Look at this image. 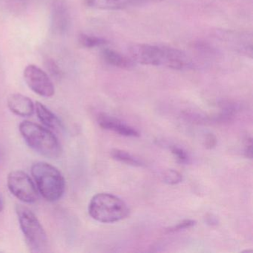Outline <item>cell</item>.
I'll return each instance as SVG.
<instances>
[{
    "instance_id": "obj_1",
    "label": "cell",
    "mask_w": 253,
    "mask_h": 253,
    "mask_svg": "<svg viewBox=\"0 0 253 253\" xmlns=\"http://www.w3.org/2000/svg\"><path fill=\"white\" fill-rule=\"evenodd\" d=\"M134 63L143 66H162L174 70H189L195 63L184 51L171 47L150 44H134L128 48Z\"/></svg>"
},
{
    "instance_id": "obj_21",
    "label": "cell",
    "mask_w": 253,
    "mask_h": 253,
    "mask_svg": "<svg viewBox=\"0 0 253 253\" xmlns=\"http://www.w3.org/2000/svg\"><path fill=\"white\" fill-rule=\"evenodd\" d=\"M244 153L247 158L252 159L253 153H252V138L247 137L245 140V147H244Z\"/></svg>"
},
{
    "instance_id": "obj_5",
    "label": "cell",
    "mask_w": 253,
    "mask_h": 253,
    "mask_svg": "<svg viewBox=\"0 0 253 253\" xmlns=\"http://www.w3.org/2000/svg\"><path fill=\"white\" fill-rule=\"evenodd\" d=\"M16 212L26 244L33 253H43L48 247V238L37 216L27 207L17 205Z\"/></svg>"
},
{
    "instance_id": "obj_8",
    "label": "cell",
    "mask_w": 253,
    "mask_h": 253,
    "mask_svg": "<svg viewBox=\"0 0 253 253\" xmlns=\"http://www.w3.org/2000/svg\"><path fill=\"white\" fill-rule=\"evenodd\" d=\"M218 38L240 54L253 57V35L250 32L221 31Z\"/></svg>"
},
{
    "instance_id": "obj_6",
    "label": "cell",
    "mask_w": 253,
    "mask_h": 253,
    "mask_svg": "<svg viewBox=\"0 0 253 253\" xmlns=\"http://www.w3.org/2000/svg\"><path fill=\"white\" fill-rule=\"evenodd\" d=\"M7 185L11 193L22 202L33 204L39 198L36 185L24 171L15 170L10 172Z\"/></svg>"
},
{
    "instance_id": "obj_14",
    "label": "cell",
    "mask_w": 253,
    "mask_h": 253,
    "mask_svg": "<svg viewBox=\"0 0 253 253\" xmlns=\"http://www.w3.org/2000/svg\"><path fill=\"white\" fill-rule=\"evenodd\" d=\"M35 111L40 121L45 126L52 129H60L63 127L61 121L42 103L37 102Z\"/></svg>"
},
{
    "instance_id": "obj_20",
    "label": "cell",
    "mask_w": 253,
    "mask_h": 253,
    "mask_svg": "<svg viewBox=\"0 0 253 253\" xmlns=\"http://www.w3.org/2000/svg\"><path fill=\"white\" fill-rule=\"evenodd\" d=\"M47 69L49 71L50 73L54 77L60 76V70L57 63L53 60H48L47 63Z\"/></svg>"
},
{
    "instance_id": "obj_9",
    "label": "cell",
    "mask_w": 253,
    "mask_h": 253,
    "mask_svg": "<svg viewBox=\"0 0 253 253\" xmlns=\"http://www.w3.org/2000/svg\"><path fill=\"white\" fill-rule=\"evenodd\" d=\"M69 9L62 0H55L51 8V29L57 35H64L70 26Z\"/></svg>"
},
{
    "instance_id": "obj_12",
    "label": "cell",
    "mask_w": 253,
    "mask_h": 253,
    "mask_svg": "<svg viewBox=\"0 0 253 253\" xmlns=\"http://www.w3.org/2000/svg\"><path fill=\"white\" fill-rule=\"evenodd\" d=\"M8 108L17 116L27 118L32 116L35 110V105L29 97L21 94H12L8 97Z\"/></svg>"
},
{
    "instance_id": "obj_7",
    "label": "cell",
    "mask_w": 253,
    "mask_h": 253,
    "mask_svg": "<svg viewBox=\"0 0 253 253\" xmlns=\"http://www.w3.org/2000/svg\"><path fill=\"white\" fill-rule=\"evenodd\" d=\"M23 76L28 86L38 95L51 97L55 93L54 85L48 75L35 65H29Z\"/></svg>"
},
{
    "instance_id": "obj_11",
    "label": "cell",
    "mask_w": 253,
    "mask_h": 253,
    "mask_svg": "<svg viewBox=\"0 0 253 253\" xmlns=\"http://www.w3.org/2000/svg\"><path fill=\"white\" fill-rule=\"evenodd\" d=\"M84 5L100 10H123L146 3L144 0H84Z\"/></svg>"
},
{
    "instance_id": "obj_13",
    "label": "cell",
    "mask_w": 253,
    "mask_h": 253,
    "mask_svg": "<svg viewBox=\"0 0 253 253\" xmlns=\"http://www.w3.org/2000/svg\"><path fill=\"white\" fill-rule=\"evenodd\" d=\"M101 55L106 63L115 67L130 69L134 66V63L130 57L128 58L110 48H104L102 51Z\"/></svg>"
},
{
    "instance_id": "obj_17",
    "label": "cell",
    "mask_w": 253,
    "mask_h": 253,
    "mask_svg": "<svg viewBox=\"0 0 253 253\" xmlns=\"http://www.w3.org/2000/svg\"><path fill=\"white\" fill-rule=\"evenodd\" d=\"M164 181L167 184L175 185L177 183H180L183 180L181 174L178 171H175L174 169H169L164 172Z\"/></svg>"
},
{
    "instance_id": "obj_3",
    "label": "cell",
    "mask_w": 253,
    "mask_h": 253,
    "mask_svg": "<svg viewBox=\"0 0 253 253\" xmlns=\"http://www.w3.org/2000/svg\"><path fill=\"white\" fill-rule=\"evenodd\" d=\"M32 174L44 199L55 202L63 197L66 180L58 169L46 162H38L32 166Z\"/></svg>"
},
{
    "instance_id": "obj_15",
    "label": "cell",
    "mask_w": 253,
    "mask_h": 253,
    "mask_svg": "<svg viewBox=\"0 0 253 253\" xmlns=\"http://www.w3.org/2000/svg\"><path fill=\"white\" fill-rule=\"evenodd\" d=\"M111 156L113 159L126 164V165L132 166V167H143V163L138 158L131 155L128 152L120 149H112L111 151Z\"/></svg>"
},
{
    "instance_id": "obj_18",
    "label": "cell",
    "mask_w": 253,
    "mask_h": 253,
    "mask_svg": "<svg viewBox=\"0 0 253 253\" xmlns=\"http://www.w3.org/2000/svg\"><path fill=\"white\" fill-rule=\"evenodd\" d=\"M170 150L179 163L186 164V163L189 162V156H188L187 153L185 152L184 149L177 146H171Z\"/></svg>"
},
{
    "instance_id": "obj_4",
    "label": "cell",
    "mask_w": 253,
    "mask_h": 253,
    "mask_svg": "<svg viewBox=\"0 0 253 253\" xmlns=\"http://www.w3.org/2000/svg\"><path fill=\"white\" fill-rule=\"evenodd\" d=\"M88 213L94 220L103 223H113L126 218L129 209L125 202L110 193H98L88 204Z\"/></svg>"
},
{
    "instance_id": "obj_16",
    "label": "cell",
    "mask_w": 253,
    "mask_h": 253,
    "mask_svg": "<svg viewBox=\"0 0 253 253\" xmlns=\"http://www.w3.org/2000/svg\"><path fill=\"white\" fill-rule=\"evenodd\" d=\"M79 43L84 48H93L96 47H102L108 43L106 40L93 35L81 34L79 36Z\"/></svg>"
},
{
    "instance_id": "obj_2",
    "label": "cell",
    "mask_w": 253,
    "mask_h": 253,
    "mask_svg": "<svg viewBox=\"0 0 253 253\" xmlns=\"http://www.w3.org/2000/svg\"><path fill=\"white\" fill-rule=\"evenodd\" d=\"M19 129L25 141L35 152L51 159L60 157L62 152L60 142L48 128L25 121L20 124Z\"/></svg>"
},
{
    "instance_id": "obj_22",
    "label": "cell",
    "mask_w": 253,
    "mask_h": 253,
    "mask_svg": "<svg viewBox=\"0 0 253 253\" xmlns=\"http://www.w3.org/2000/svg\"><path fill=\"white\" fill-rule=\"evenodd\" d=\"M216 143H217V140L216 137L213 135L212 134H207V137H206V146L208 149H211V148L215 146Z\"/></svg>"
},
{
    "instance_id": "obj_19",
    "label": "cell",
    "mask_w": 253,
    "mask_h": 253,
    "mask_svg": "<svg viewBox=\"0 0 253 253\" xmlns=\"http://www.w3.org/2000/svg\"><path fill=\"white\" fill-rule=\"evenodd\" d=\"M195 223H196L195 220H185L179 223L178 224L167 229L166 230V233H174V232H180V231L183 230V229H189V228L195 226Z\"/></svg>"
},
{
    "instance_id": "obj_23",
    "label": "cell",
    "mask_w": 253,
    "mask_h": 253,
    "mask_svg": "<svg viewBox=\"0 0 253 253\" xmlns=\"http://www.w3.org/2000/svg\"><path fill=\"white\" fill-rule=\"evenodd\" d=\"M4 209V202L3 200H2V195L0 194V212L2 211Z\"/></svg>"
},
{
    "instance_id": "obj_10",
    "label": "cell",
    "mask_w": 253,
    "mask_h": 253,
    "mask_svg": "<svg viewBox=\"0 0 253 253\" xmlns=\"http://www.w3.org/2000/svg\"><path fill=\"white\" fill-rule=\"evenodd\" d=\"M97 122L101 128L110 130L126 137H139L140 134L137 130L127 124H124L120 120L113 117L109 116L106 114H100L97 117Z\"/></svg>"
}]
</instances>
